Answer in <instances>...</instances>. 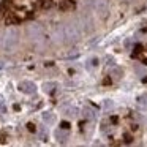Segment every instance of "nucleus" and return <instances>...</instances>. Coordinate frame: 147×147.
<instances>
[{
  "instance_id": "nucleus-1",
  "label": "nucleus",
  "mask_w": 147,
  "mask_h": 147,
  "mask_svg": "<svg viewBox=\"0 0 147 147\" xmlns=\"http://www.w3.org/2000/svg\"><path fill=\"white\" fill-rule=\"evenodd\" d=\"M19 89L22 90L24 93H35L36 87H35V84H32V82H21Z\"/></svg>"
},
{
  "instance_id": "nucleus-2",
  "label": "nucleus",
  "mask_w": 147,
  "mask_h": 147,
  "mask_svg": "<svg viewBox=\"0 0 147 147\" xmlns=\"http://www.w3.org/2000/svg\"><path fill=\"white\" fill-rule=\"evenodd\" d=\"M138 108L141 111H147V95H142L138 98Z\"/></svg>"
},
{
  "instance_id": "nucleus-3",
  "label": "nucleus",
  "mask_w": 147,
  "mask_h": 147,
  "mask_svg": "<svg viewBox=\"0 0 147 147\" xmlns=\"http://www.w3.org/2000/svg\"><path fill=\"white\" fill-rule=\"evenodd\" d=\"M82 112H84V115H86L87 119H93V117H95V111H93L92 108H84Z\"/></svg>"
},
{
  "instance_id": "nucleus-4",
  "label": "nucleus",
  "mask_w": 147,
  "mask_h": 147,
  "mask_svg": "<svg viewBox=\"0 0 147 147\" xmlns=\"http://www.w3.org/2000/svg\"><path fill=\"white\" fill-rule=\"evenodd\" d=\"M111 74L114 76V79H119V78L122 76V70H120V68H114V70L111 71Z\"/></svg>"
},
{
  "instance_id": "nucleus-5",
  "label": "nucleus",
  "mask_w": 147,
  "mask_h": 147,
  "mask_svg": "<svg viewBox=\"0 0 147 147\" xmlns=\"http://www.w3.org/2000/svg\"><path fill=\"white\" fill-rule=\"evenodd\" d=\"M89 68H92V67H96V65H98V59H90L89 60Z\"/></svg>"
},
{
  "instance_id": "nucleus-6",
  "label": "nucleus",
  "mask_w": 147,
  "mask_h": 147,
  "mask_svg": "<svg viewBox=\"0 0 147 147\" xmlns=\"http://www.w3.org/2000/svg\"><path fill=\"white\" fill-rule=\"evenodd\" d=\"M123 138H125V142H127V144H130L131 141H133V138H131V134H128V133H125V134H123Z\"/></svg>"
},
{
  "instance_id": "nucleus-7",
  "label": "nucleus",
  "mask_w": 147,
  "mask_h": 147,
  "mask_svg": "<svg viewBox=\"0 0 147 147\" xmlns=\"http://www.w3.org/2000/svg\"><path fill=\"white\" fill-rule=\"evenodd\" d=\"M45 120H48V122H52V120H54V117H52L51 112H46V114H45Z\"/></svg>"
},
{
  "instance_id": "nucleus-8",
  "label": "nucleus",
  "mask_w": 147,
  "mask_h": 147,
  "mask_svg": "<svg viewBox=\"0 0 147 147\" xmlns=\"http://www.w3.org/2000/svg\"><path fill=\"white\" fill-rule=\"evenodd\" d=\"M62 128H63V130H68V128H70V123H68V122H62Z\"/></svg>"
},
{
  "instance_id": "nucleus-9",
  "label": "nucleus",
  "mask_w": 147,
  "mask_h": 147,
  "mask_svg": "<svg viewBox=\"0 0 147 147\" xmlns=\"http://www.w3.org/2000/svg\"><path fill=\"white\" fill-rule=\"evenodd\" d=\"M27 127H29V130H30V131H35V125H33V123H29Z\"/></svg>"
},
{
  "instance_id": "nucleus-10",
  "label": "nucleus",
  "mask_w": 147,
  "mask_h": 147,
  "mask_svg": "<svg viewBox=\"0 0 147 147\" xmlns=\"http://www.w3.org/2000/svg\"><path fill=\"white\" fill-rule=\"evenodd\" d=\"M0 112H2V114H3V112H5V106L2 105V101H0Z\"/></svg>"
},
{
  "instance_id": "nucleus-11",
  "label": "nucleus",
  "mask_w": 147,
  "mask_h": 147,
  "mask_svg": "<svg viewBox=\"0 0 147 147\" xmlns=\"http://www.w3.org/2000/svg\"><path fill=\"white\" fill-rule=\"evenodd\" d=\"M136 71H138V73H139V74H142V68H139V67H136Z\"/></svg>"
},
{
  "instance_id": "nucleus-12",
  "label": "nucleus",
  "mask_w": 147,
  "mask_h": 147,
  "mask_svg": "<svg viewBox=\"0 0 147 147\" xmlns=\"http://www.w3.org/2000/svg\"><path fill=\"white\" fill-rule=\"evenodd\" d=\"M103 82H105V84H111V79H109V78H106V79L103 81Z\"/></svg>"
},
{
  "instance_id": "nucleus-13",
  "label": "nucleus",
  "mask_w": 147,
  "mask_h": 147,
  "mask_svg": "<svg viewBox=\"0 0 147 147\" xmlns=\"http://www.w3.org/2000/svg\"><path fill=\"white\" fill-rule=\"evenodd\" d=\"M142 82H146V84H147V78H142Z\"/></svg>"
}]
</instances>
